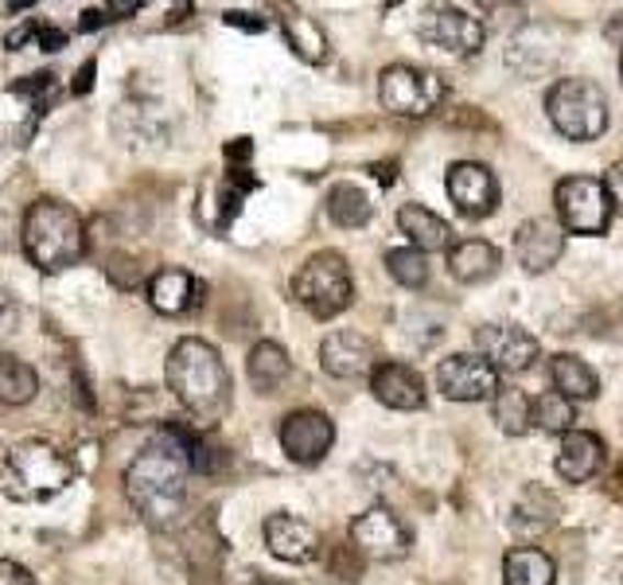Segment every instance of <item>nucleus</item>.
I'll list each match as a JSON object with an SVG mask.
<instances>
[{"label": "nucleus", "instance_id": "f257e3e1", "mask_svg": "<svg viewBox=\"0 0 623 585\" xmlns=\"http://www.w3.org/2000/svg\"><path fill=\"white\" fill-rule=\"evenodd\" d=\"M183 430H160L125 468V499L148 527H171L188 504L191 453Z\"/></svg>", "mask_w": 623, "mask_h": 585}, {"label": "nucleus", "instance_id": "f03ea898", "mask_svg": "<svg viewBox=\"0 0 623 585\" xmlns=\"http://www.w3.org/2000/svg\"><path fill=\"white\" fill-rule=\"evenodd\" d=\"M168 387L199 426H219L231 410V371L219 347L188 336L168 352Z\"/></svg>", "mask_w": 623, "mask_h": 585}, {"label": "nucleus", "instance_id": "7ed1b4c3", "mask_svg": "<svg viewBox=\"0 0 623 585\" xmlns=\"http://www.w3.org/2000/svg\"><path fill=\"white\" fill-rule=\"evenodd\" d=\"M24 254L43 274H59L75 266L86 254V227L82 216L63 199L43 196L24 211Z\"/></svg>", "mask_w": 623, "mask_h": 585}, {"label": "nucleus", "instance_id": "20e7f679", "mask_svg": "<svg viewBox=\"0 0 623 585\" xmlns=\"http://www.w3.org/2000/svg\"><path fill=\"white\" fill-rule=\"evenodd\" d=\"M70 481H75L70 456L43 438H27L12 445L4 465H0V492L16 504H47Z\"/></svg>", "mask_w": 623, "mask_h": 585}, {"label": "nucleus", "instance_id": "39448f33", "mask_svg": "<svg viewBox=\"0 0 623 585\" xmlns=\"http://www.w3.org/2000/svg\"><path fill=\"white\" fill-rule=\"evenodd\" d=\"M549 125L565 141H597L608 130V98L592 78H561L546 90Z\"/></svg>", "mask_w": 623, "mask_h": 585}, {"label": "nucleus", "instance_id": "423d86ee", "mask_svg": "<svg viewBox=\"0 0 623 585\" xmlns=\"http://www.w3.org/2000/svg\"><path fill=\"white\" fill-rule=\"evenodd\" d=\"M292 297L304 305L316 320H332L355 297V282H351V266L340 250H320L292 277Z\"/></svg>", "mask_w": 623, "mask_h": 585}, {"label": "nucleus", "instance_id": "0eeeda50", "mask_svg": "<svg viewBox=\"0 0 623 585\" xmlns=\"http://www.w3.org/2000/svg\"><path fill=\"white\" fill-rule=\"evenodd\" d=\"M378 98L398 118H429L444 102V78L436 70L393 63L378 78Z\"/></svg>", "mask_w": 623, "mask_h": 585}, {"label": "nucleus", "instance_id": "6e6552de", "mask_svg": "<svg viewBox=\"0 0 623 585\" xmlns=\"http://www.w3.org/2000/svg\"><path fill=\"white\" fill-rule=\"evenodd\" d=\"M557 227L565 234H604L612 223V203L608 191L592 176H565L554 188Z\"/></svg>", "mask_w": 623, "mask_h": 585}, {"label": "nucleus", "instance_id": "1a4fd4ad", "mask_svg": "<svg viewBox=\"0 0 623 585\" xmlns=\"http://www.w3.org/2000/svg\"><path fill=\"white\" fill-rule=\"evenodd\" d=\"M351 547H355V554H363L370 562H398L410 554L413 534L402 523V516H393L390 508L375 504V508H367L351 523Z\"/></svg>", "mask_w": 623, "mask_h": 585}, {"label": "nucleus", "instance_id": "9d476101", "mask_svg": "<svg viewBox=\"0 0 623 585\" xmlns=\"http://www.w3.org/2000/svg\"><path fill=\"white\" fill-rule=\"evenodd\" d=\"M436 390L453 402H487L499 390V371L476 352H456L436 363Z\"/></svg>", "mask_w": 623, "mask_h": 585}, {"label": "nucleus", "instance_id": "9b49d317", "mask_svg": "<svg viewBox=\"0 0 623 585\" xmlns=\"http://www.w3.org/2000/svg\"><path fill=\"white\" fill-rule=\"evenodd\" d=\"M418 32L429 47H436V52H444V55H456V59L476 55L479 47H483V24H479L471 12L453 9V4L429 9L425 16H421Z\"/></svg>", "mask_w": 623, "mask_h": 585}, {"label": "nucleus", "instance_id": "f8f14e48", "mask_svg": "<svg viewBox=\"0 0 623 585\" xmlns=\"http://www.w3.org/2000/svg\"><path fill=\"white\" fill-rule=\"evenodd\" d=\"M281 449L297 465H320L335 445V422L324 410H292L281 422Z\"/></svg>", "mask_w": 623, "mask_h": 585}, {"label": "nucleus", "instance_id": "ddd939ff", "mask_svg": "<svg viewBox=\"0 0 623 585\" xmlns=\"http://www.w3.org/2000/svg\"><path fill=\"white\" fill-rule=\"evenodd\" d=\"M444 188H448V199L464 219H487L499 203L496 173L479 161H456L444 176Z\"/></svg>", "mask_w": 623, "mask_h": 585}, {"label": "nucleus", "instance_id": "4468645a", "mask_svg": "<svg viewBox=\"0 0 623 585\" xmlns=\"http://www.w3.org/2000/svg\"><path fill=\"white\" fill-rule=\"evenodd\" d=\"M476 355H483L496 371L519 375L538 360V340L519 324H483L476 328Z\"/></svg>", "mask_w": 623, "mask_h": 585}, {"label": "nucleus", "instance_id": "2eb2a0df", "mask_svg": "<svg viewBox=\"0 0 623 585\" xmlns=\"http://www.w3.org/2000/svg\"><path fill=\"white\" fill-rule=\"evenodd\" d=\"M265 547L281 562H312L320 554V534L308 519L292 516V511H274L262 527Z\"/></svg>", "mask_w": 623, "mask_h": 585}, {"label": "nucleus", "instance_id": "dca6fc26", "mask_svg": "<svg viewBox=\"0 0 623 585\" xmlns=\"http://www.w3.org/2000/svg\"><path fill=\"white\" fill-rule=\"evenodd\" d=\"M565 254V231L549 219H526L514 231V258L526 274H546L561 262Z\"/></svg>", "mask_w": 623, "mask_h": 585}, {"label": "nucleus", "instance_id": "f3484780", "mask_svg": "<svg viewBox=\"0 0 623 585\" xmlns=\"http://www.w3.org/2000/svg\"><path fill=\"white\" fill-rule=\"evenodd\" d=\"M320 367L332 375V379H363L375 371V344H370L363 332H332L320 344Z\"/></svg>", "mask_w": 623, "mask_h": 585}, {"label": "nucleus", "instance_id": "a211bd4d", "mask_svg": "<svg viewBox=\"0 0 623 585\" xmlns=\"http://www.w3.org/2000/svg\"><path fill=\"white\" fill-rule=\"evenodd\" d=\"M608 449L597 433L589 430H569L561 438V449L554 456V473L561 476L565 484H589L592 476L604 468Z\"/></svg>", "mask_w": 623, "mask_h": 585}, {"label": "nucleus", "instance_id": "6ab92c4d", "mask_svg": "<svg viewBox=\"0 0 623 585\" xmlns=\"http://www.w3.org/2000/svg\"><path fill=\"white\" fill-rule=\"evenodd\" d=\"M370 390L390 410H421L425 406V379L405 363H375Z\"/></svg>", "mask_w": 623, "mask_h": 585}, {"label": "nucleus", "instance_id": "aec40b11", "mask_svg": "<svg viewBox=\"0 0 623 585\" xmlns=\"http://www.w3.org/2000/svg\"><path fill=\"white\" fill-rule=\"evenodd\" d=\"M499 266H503V254L487 239H460L448 246V274L464 285H479L487 277H496Z\"/></svg>", "mask_w": 623, "mask_h": 585}, {"label": "nucleus", "instance_id": "412c9836", "mask_svg": "<svg viewBox=\"0 0 623 585\" xmlns=\"http://www.w3.org/2000/svg\"><path fill=\"white\" fill-rule=\"evenodd\" d=\"M398 227H402V234L410 239V246L421 250V254L453 246V227L444 223L436 211H429L425 203H402L398 207Z\"/></svg>", "mask_w": 623, "mask_h": 585}, {"label": "nucleus", "instance_id": "4be33fe9", "mask_svg": "<svg viewBox=\"0 0 623 585\" xmlns=\"http://www.w3.org/2000/svg\"><path fill=\"white\" fill-rule=\"evenodd\" d=\"M199 301V282L188 269H160V274L148 282V305L164 317H180L191 305Z\"/></svg>", "mask_w": 623, "mask_h": 585}, {"label": "nucleus", "instance_id": "5701e85b", "mask_svg": "<svg viewBox=\"0 0 623 585\" xmlns=\"http://www.w3.org/2000/svg\"><path fill=\"white\" fill-rule=\"evenodd\" d=\"M549 383H554V395H561L565 402H589V398L600 395L597 371L585 360H577V355H554Z\"/></svg>", "mask_w": 623, "mask_h": 585}, {"label": "nucleus", "instance_id": "b1692460", "mask_svg": "<svg viewBox=\"0 0 623 585\" xmlns=\"http://www.w3.org/2000/svg\"><path fill=\"white\" fill-rule=\"evenodd\" d=\"M292 375V360L281 344L274 340H262V344L249 347V360H246V379L254 383V390L262 395H274L285 379Z\"/></svg>", "mask_w": 623, "mask_h": 585}, {"label": "nucleus", "instance_id": "393cba45", "mask_svg": "<svg viewBox=\"0 0 623 585\" xmlns=\"http://www.w3.org/2000/svg\"><path fill=\"white\" fill-rule=\"evenodd\" d=\"M557 566L538 547H511L503 559V585H554Z\"/></svg>", "mask_w": 623, "mask_h": 585}, {"label": "nucleus", "instance_id": "a878e982", "mask_svg": "<svg viewBox=\"0 0 623 585\" xmlns=\"http://www.w3.org/2000/svg\"><path fill=\"white\" fill-rule=\"evenodd\" d=\"M491 418L507 438H522L534 426V398L522 387H499L491 398Z\"/></svg>", "mask_w": 623, "mask_h": 585}, {"label": "nucleus", "instance_id": "bb28decb", "mask_svg": "<svg viewBox=\"0 0 623 585\" xmlns=\"http://www.w3.org/2000/svg\"><path fill=\"white\" fill-rule=\"evenodd\" d=\"M375 216V203L359 184H335L327 191V219L343 231H355V227H367Z\"/></svg>", "mask_w": 623, "mask_h": 585}, {"label": "nucleus", "instance_id": "cd10ccee", "mask_svg": "<svg viewBox=\"0 0 623 585\" xmlns=\"http://www.w3.org/2000/svg\"><path fill=\"white\" fill-rule=\"evenodd\" d=\"M40 395V375L32 363L16 360V355L0 352V402L4 406H27Z\"/></svg>", "mask_w": 623, "mask_h": 585}, {"label": "nucleus", "instance_id": "c85d7f7f", "mask_svg": "<svg viewBox=\"0 0 623 585\" xmlns=\"http://www.w3.org/2000/svg\"><path fill=\"white\" fill-rule=\"evenodd\" d=\"M281 32L285 40H289V47L300 55L304 63H324L327 59V35L324 27L316 24V20H308V16H285L281 20Z\"/></svg>", "mask_w": 623, "mask_h": 585}, {"label": "nucleus", "instance_id": "c756f323", "mask_svg": "<svg viewBox=\"0 0 623 585\" xmlns=\"http://www.w3.org/2000/svg\"><path fill=\"white\" fill-rule=\"evenodd\" d=\"M386 269H390V277L398 285H405V289H421V285L429 282V262L421 250L413 246H393L390 254H386Z\"/></svg>", "mask_w": 623, "mask_h": 585}, {"label": "nucleus", "instance_id": "7c9ffc66", "mask_svg": "<svg viewBox=\"0 0 623 585\" xmlns=\"http://www.w3.org/2000/svg\"><path fill=\"white\" fill-rule=\"evenodd\" d=\"M572 402H565L561 395H542V398H534V426L538 430H546V433H557V438H565V433L572 430Z\"/></svg>", "mask_w": 623, "mask_h": 585}, {"label": "nucleus", "instance_id": "2f4dec72", "mask_svg": "<svg viewBox=\"0 0 623 585\" xmlns=\"http://www.w3.org/2000/svg\"><path fill=\"white\" fill-rule=\"evenodd\" d=\"M12 95L16 98H32V102H47V98H55V75H47V70H40V75H27L20 78V82H12Z\"/></svg>", "mask_w": 623, "mask_h": 585}, {"label": "nucleus", "instance_id": "473e14b6", "mask_svg": "<svg viewBox=\"0 0 623 585\" xmlns=\"http://www.w3.org/2000/svg\"><path fill=\"white\" fill-rule=\"evenodd\" d=\"M110 282L118 285V289H137V285H145V269H141L137 258H113Z\"/></svg>", "mask_w": 623, "mask_h": 585}, {"label": "nucleus", "instance_id": "72a5a7b5", "mask_svg": "<svg viewBox=\"0 0 623 585\" xmlns=\"http://www.w3.org/2000/svg\"><path fill=\"white\" fill-rule=\"evenodd\" d=\"M20 317H24L20 301L4 289V285H0V336H12V332L20 328Z\"/></svg>", "mask_w": 623, "mask_h": 585}, {"label": "nucleus", "instance_id": "f704fd0d", "mask_svg": "<svg viewBox=\"0 0 623 585\" xmlns=\"http://www.w3.org/2000/svg\"><path fill=\"white\" fill-rule=\"evenodd\" d=\"M0 585H35V574L16 559H0Z\"/></svg>", "mask_w": 623, "mask_h": 585}, {"label": "nucleus", "instance_id": "c9c22d12", "mask_svg": "<svg viewBox=\"0 0 623 585\" xmlns=\"http://www.w3.org/2000/svg\"><path fill=\"white\" fill-rule=\"evenodd\" d=\"M600 184H604V191H608V203L620 207V211H623V161H615Z\"/></svg>", "mask_w": 623, "mask_h": 585}, {"label": "nucleus", "instance_id": "e433bc0d", "mask_svg": "<svg viewBox=\"0 0 623 585\" xmlns=\"http://www.w3.org/2000/svg\"><path fill=\"white\" fill-rule=\"evenodd\" d=\"M35 40H40L43 52H63V47H67V35H63L59 27L40 24V20H35Z\"/></svg>", "mask_w": 623, "mask_h": 585}, {"label": "nucleus", "instance_id": "4c0bfd02", "mask_svg": "<svg viewBox=\"0 0 623 585\" xmlns=\"http://www.w3.org/2000/svg\"><path fill=\"white\" fill-rule=\"evenodd\" d=\"M222 20L231 27H242V32H265V20H257L254 12H226Z\"/></svg>", "mask_w": 623, "mask_h": 585}, {"label": "nucleus", "instance_id": "58836bf2", "mask_svg": "<svg viewBox=\"0 0 623 585\" xmlns=\"http://www.w3.org/2000/svg\"><path fill=\"white\" fill-rule=\"evenodd\" d=\"M94 70H98V63H94V59H86V67H78L75 95H90V90H94Z\"/></svg>", "mask_w": 623, "mask_h": 585}, {"label": "nucleus", "instance_id": "ea45409f", "mask_svg": "<svg viewBox=\"0 0 623 585\" xmlns=\"http://www.w3.org/2000/svg\"><path fill=\"white\" fill-rule=\"evenodd\" d=\"M105 20H110V16H105L102 9H86L82 20H78V27H82V32H94V27H102Z\"/></svg>", "mask_w": 623, "mask_h": 585}, {"label": "nucleus", "instance_id": "a19ab883", "mask_svg": "<svg viewBox=\"0 0 623 585\" xmlns=\"http://www.w3.org/2000/svg\"><path fill=\"white\" fill-rule=\"evenodd\" d=\"M226 156H231V161H234V156H242V161H246V156H249V141L238 137L234 145H226Z\"/></svg>", "mask_w": 623, "mask_h": 585}, {"label": "nucleus", "instance_id": "79ce46f5", "mask_svg": "<svg viewBox=\"0 0 623 585\" xmlns=\"http://www.w3.org/2000/svg\"><path fill=\"white\" fill-rule=\"evenodd\" d=\"M608 585H623V559L612 562V570H608Z\"/></svg>", "mask_w": 623, "mask_h": 585}, {"label": "nucleus", "instance_id": "37998d69", "mask_svg": "<svg viewBox=\"0 0 623 585\" xmlns=\"http://www.w3.org/2000/svg\"><path fill=\"white\" fill-rule=\"evenodd\" d=\"M129 12H141V4H110V16H129Z\"/></svg>", "mask_w": 623, "mask_h": 585}, {"label": "nucleus", "instance_id": "c03bdc74", "mask_svg": "<svg viewBox=\"0 0 623 585\" xmlns=\"http://www.w3.org/2000/svg\"><path fill=\"white\" fill-rule=\"evenodd\" d=\"M254 585H289V582H269V577H262V582H254Z\"/></svg>", "mask_w": 623, "mask_h": 585}, {"label": "nucleus", "instance_id": "a18cd8bd", "mask_svg": "<svg viewBox=\"0 0 623 585\" xmlns=\"http://www.w3.org/2000/svg\"><path fill=\"white\" fill-rule=\"evenodd\" d=\"M620 78H623V55H620Z\"/></svg>", "mask_w": 623, "mask_h": 585}]
</instances>
